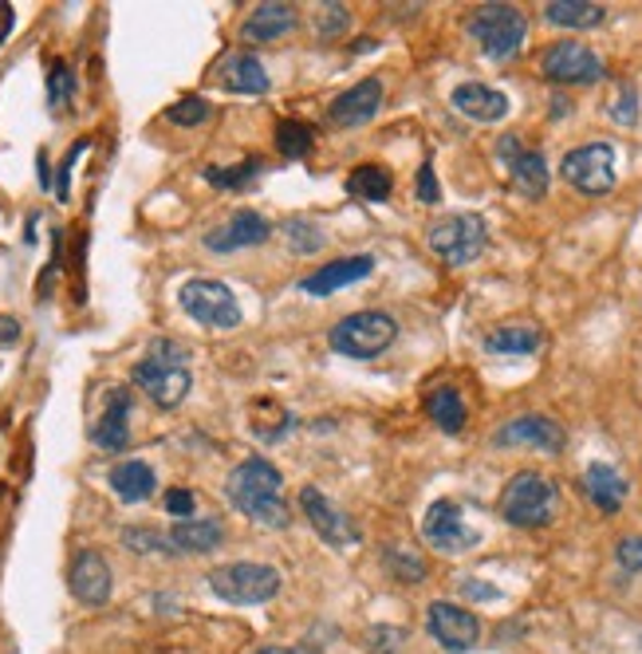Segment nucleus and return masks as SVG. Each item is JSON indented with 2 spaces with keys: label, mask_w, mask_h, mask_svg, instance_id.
Returning <instances> with one entry per match:
<instances>
[{
  "label": "nucleus",
  "mask_w": 642,
  "mask_h": 654,
  "mask_svg": "<svg viewBox=\"0 0 642 654\" xmlns=\"http://www.w3.org/2000/svg\"><path fill=\"white\" fill-rule=\"evenodd\" d=\"M319 35H324V40H335V35H344L347 28H351V12L344 9V4H332V0H327V4H319Z\"/></svg>",
  "instance_id": "4c0bfd02"
},
{
  "label": "nucleus",
  "mask_w": 642,
  "mask_h": 654,
  "mask_svg": "<svg viewBox=\"0 0 642 654\" xmlns=\"http://www.w3.org/2000/svg\"><path fill=\"white\" fill-rule=\"evenodd\" d=\"M426 631L446 654H466L481 643V620L469 607L449 600H434L426 607Z\"/></svg>",
  "instance_id": "9d476101"
},
{
  "label": "nucleus",
  "mask_w": 642,
  "mask_h": 654,
  "mask_svg": "<svg viewBox=\"0 0 642 654\" xmlns=\"http://www.w3.org/2000/svg\"><path fill=\"white\" fill-rule=\"evenodd\" d=\"M461 592H466V595H477V600H497V587L473 584V580H466V584H461Z\"/></svg>",
  "instance_id": "de8ad7c7"
},
{
  "label": "nucleus",
  "mask_w": 642,
  "mask_h": 654,
  "mask_svg": "<svg viewBox=\"0 0 642 654\" xmlns=\"http://www.w3.org/2000/svg\"><path fill=\"white\" fill-rule=\"evenodd\" d=\"M544 17L548 24L556 28H568V32H588V28L603 24V4H591V0H552L544 4Z\"/></svg>",
  "instance_id": "bb28decb"
},
{
  "label": "nucleus",
  "mask_w": 642,
  "mask_h": 654,
  "mask_svg": "<svg viewBox=\"0 0 642 654\" xmlns=\"http://www.w3.org/2000/svg\"><path fill=\"white\" fill-rule=\"evenodd\" d=\"M383 568H387L395 580H402V584H422L426 580V560L414 556V552H402V549L383 552Z\"/></svg>",
  "instance_id": "72a5a7b5"
},
{
  "label": "nucleus",
  "mask_w": 642,
  "mask_h": 654,
  "mask_svg": "<svg viewBox=\"0 0 642 654\" xmlns=\"http://www.w3.org/2000/svg\"><path fill=\"white\" fill-rule=\"evenodd\" d=\"M375 273V257L370 253H355V257H339V260H327L324 268H316L312 276L299 280V288L308 296H332L347 284H359Z\"/></svg>",
  "instance_id": "6ab92c4d"
},
{
  "label": "nucleus",
  "mask_w": 642,
  "mask_h": 654,
  "mask_svg": "<svg viewBox=\"0 0 642 654\" xmlns=\"http://www.w3.org/2000/svg\"><path fill=\"white\" fill-rule=\"evenodd\" d=\"M347 194L359 197V202H390V194H395V177H390V170L375 166V162H367V166H355L351 174H347Z\"/></svg>",
  "instance_id": "c85d7f7f"
},
{
  "label": "nucleus",
  "mask_w": 642,
  "mask_h": 654,
  "mask_svg": "<svg viewBox=\"0 0 642 654\" xmlns=\"http://www.w3.org/2000/svg\"><path fill=\"white\" fill-rule=\"evenodd\" d=\"M402 643H406V631L387 627V623H383V627H370V635H367V646L375 654H390V651H398Z\"/></svg>",
  "instance_id": "79ce46f5"
},
{
  "label": "nucleus",
  "mask_w": 642,
  "mask_h": 654,
  "mask_svg": "<svg viewBox=\"0 0 642 654\" xmlns=\"http://www.w3.org/2000/svg\"><path fill=\"white\" fill-rule=\"evenodd\" d=\"M497 509H501V517L512 529H544L560 513V486L548 473L520 469V473L509 478V486L501 489Z\"/></svg>",
  "instance_id": "7ed1b4c3"
},
{
  "label": "nucleus",
  "mask_w": 642,
  "mask_h": 654,
  "mask_svg": "<svg viewBox=\"0 0 642 654\" xmlns=\"http://www.w3.org/2000/svg\"><path fill=\"white\" fill-rule=\"evenodd\" d=\"M68 587H71V595L80 603H88V607H103V603L111 600V587H115V575H111V564H106L103 552H95V549L75 552L71 572H68Z\"/></svg>",
  "instance_id": "dca6fc26"
},
{
  "label": "nucleus",
  "mask_w": 642,
  "mask_h": 654,
  "mask_svg": "<svg viewBox=\"0 0 642 654\" xmlns=\"http://www.w3.org/2000/svg\"><path fill=\"white\" fill-rule=\"evenodd\" d=\"M225 497L241 517L261 529H288L292 509L284 501V473L268 458H245L225 481Z\"/></svg>",
  "instance_id": "f257e3e1"
},
{
  "label": "nucleus",
  "mask_w": 642,
  "mask_h": 654,
  "mask_svg": "<svg viewBox=\"0 0 642 654\" xmlns=\"http://www.w3.org/2000/svg\"><path fill=\"white\" fill-rule=\"evenodd\" d=\"M398 339V319L387 311H355V316L339 319L332 327V351L347 355V359H375Z\"/></svg>",
  "instance_id": "423d86ee"
},
{
  "label": "nucleus",
  "mask_w": 642,
  "mask_h": 654,
  "mask_svg": "<svg viewBox=\"0 0 642 654\" xmlns=\"http://www.w3.org/2000/svg\"><path fill=\"white\" fill-rule=\"evenodd\" d=\"M299 509L308 517V524L316 529V537L324 540L327 549H355L359 544V524L316 486L299 489Z\"/></svg>",
  "instance_id": "9b49d317"
},
{
  "label": "nucleus",
  "mask_w": 642,
  "mask_h": 654,
  "mask_svg": "<svg viewBox=\"0 0 642 654\" xmlns=\"http://www.w3.org/2000/svg\"><path fill=\"white\" fill-rule=\"evenodd\" d=\"M273 237V225L264 222L256 210H237L225 225H217L213 233H205V248L210 253H237V248L264 245Z\"/></svg>",
  "instance_id": "a211bd4d"
},
{
  "label": "nucleus",
  "mask_w": 642,
  "mask_h": 654,
  "mask_svg": "<svg viewBox=\"0 0 642 654\" xmlns=\"http://www.w3.org/2000/svg\"><path fill=\"white\" fill-rule=\"evenodd\" d=\"M17 339H20V319L0 316V344H17Z\"/></svg>",
  "instance_id": "49530a36"
},
{
  "label": "nucleus",
  "mask_w": 642,
  "mask_h": 654,
  "mask_svg": "<svg viewBox=\"0 0 642 654\" xmlns=\"http://www.w3.org/2000/svg\"><path fill=\"white\" fill-rule=\"evenodd\" d=\"M134 387L154 402L159 410H174L185 402L194 379H190V351L174 339H154L150 351L134 362Z\"/></svg>",
  "instance_id": "f03ea898"
},
{
  "label": "nucleus",
  "mask_w": 642,
  "mask_h": 654,
  "mask_svg": "<svg viewBox=\"0 0 642 654\" xmlns=\"http://www.w3.org/2000/svg\"><path fill=\"white\" fill-rule=\"evenodd\" d=\"M312 146H316V134H312L308 123H296V119H284L281 126H276V151L284 154V159L299 162L308 159Z\"/></svg>",
  "instance_id": "7c9ffc66"
},
{
  "label": "nucleus",
  "mask_w": 642,
  "mask_h": 654,
  "mask_svg": "<svg viewBox=\"0 0 642 654\" xmlns=\"http://www.w3.org/2000/svg\"><path fill=\"white\" fill-rule=\"evenodd\" d=\"M91 442H95L103 453L131 450V390H126V387L111 390L103 418L91 426Z\"/></svg>",
  "instance_id": "aec40b11"
},
{
  "label": "nucleus",
  "mask_w": 642,
  "mask_h": 654,
  "mask_svg": "<svg viewBox=\"0 0 642 654\" xmlns=\"http://www.w3.org/2000/svg\"><path fill=\"white\" fill-rule=\"evenodd\" d=\"M88 146H91V139H80V142H71V151L63 154V162H60V177H55V197L60 202H68L71 197V170H75V162L88 154Z\"/></svg>",
  "instance_id": "58836bf2"
},
{
  "label": "nucleus",
  "mask_w": 642,
  "mask_h": 654,
  "mask_svg": "<svg viewBox=\"0 0 642 654\" xmlns=\"http://www.w3.org/2000/svg\"><path fill=\"white\" fill-rule=\"evenodd\" d=\"M221 83L230 91H237V95H264V91L273 88V83H268V71H264V63L256 60L253 52L230 55L225 68H221Z\"/></svg>",
  "instance_id": "a878e982"
},
{
  "label": "nucleus",
  "mask_w": 642,
  "mask_h": 654,
  "mask_svg": "<svg viewBox=\"0 0 642 654\" xmlns=\"http://www.w3.org/2000/svg\"><path fill=\"white\" fill-rule=\"evenodd\" d=\"M253 654H319V646L316 643H296V646H256Z\"/></svg>",
  "instance_id": "a18cd8bd"
},
{
  "label": "nucleus",
  "mask_w": 642,
  "mask_h": 654,
  "mask_svg": "<svg viewBox=\"0 0 642 654\" xmlns=\"http://www.w3.org/2000/svg\"><path fill=\"white\" fill-rule=\"evenodd\" d=\"M540 344H544V336L532 324H509L485 336V351L489 355H532L540 351Z\"/></svg>",
  "instance_id": "cd10ccee"
},
{
  "label": "nucleus",
  "mask_w": 642,
  "mask_h": 654,
  "mask_svg": "<svg viewBox=\"0 0 642 654\" xmlns=\"http://www.w3.org/2000/svg\"><path fill=\"white\" fill-rule=\"evenodd\" d=\"M177 304L190 319H197L202 327H217V331H233L241 327V304L233 296V288L225 280H213V276H194L177 288Z\"/></svg>",
  "instance_id": "0eeeda50"
},
{
  "label": "nucleus",
  "mask_w": 642,
  "mask_h": 654,
  "mask_svg": "<svg viewBox=\"0 0 642 654\" xmlns=\"http://www.w3.org/2000/svg\"><path fill=\"white\" fill-rule=\"evenodd\" d=\"M449 103L458 106L466 119H473V123H501L509 115V95L489 88V83H461V88H454Z\"/></svg>",
  "instance_id": "5701e85b"
},
{
  "label": "nucleus",
  "mask_w": 642,
  "mask_h": 654,
  "mask_svg": "<svg viewBox=\"0 0 642 654\" xmlns=\"http://www.w3.org/2000/svg\"><path fill=\"white\" fill-rule=\"evenodd\" d=\"M170 544L174 552H190V556H202V552H217L225 544V524L217 517H194V521H177L170 529Z\"/></svg>",
  "instance_id": "b1692460"
},
{
  "label": "nucleus",
  "mask_w": 642,
  "mask_h": 654,
  "mask_svg": "<svg viewBox=\"0 0 642 654\" xmlns=\"http://www.w3.org/2000/svg\"><path fill=\"white\" fill-rule=\"evenodd\" d=\"M422 540L441 556H461V552H473L481 544L473 529L461 517V504L454 501H434L422 517Z\"/></svg>",
  "instance_id": "f8f14e48"
},
{
  "label": "nucleus",
  "mask_w": 642,
  "mask_h": 654,
  "mask_svg": "<svg viewBox=\"0 0 642 654\" xmlns=\"http://www.w3.org/2000/svg\"><path fill=\"white\" fill-rule=\"evenodd\" d=\"M611 119L623 126H634L639 123V99H634V88L631 83H623L615 95V103H611Z\"/></svg>",
  "instance_id": "a19ab883"
},
{
  "label": "nucleus",
  "mask_w": 642,
  "mask_h": 654,
  "mask_svg": "<svg viewBox=\"0 0 642 654\" xmlns=\"http://www.w3.org/2000/svg\"><path fill=\"white\" fill-rule=\"evenodd\" d=\"M485 245H489V225H485L481 213H454L430 229V248L449 268L473 265L485 253Z\"/></svg>",
  "instance_id": "1a4fd4ad"
},
{
  "label": "nucleus",
  "mask_w": 642,
  "mask_h": 654,
  "mask_svg": "<svg viewBox=\"0 0 642 654\" xmlns=\"http://www.w3.org/2000/svg\"><path fill=\"white\" fill-rule=\"evenodd\" d=\"M48 182H52V177H48V154H40V186L48 190Z\"/></svg>",
  "instance_id": "09e8293b"
},
{
  "label": "nucleus",
  "mask_w": 642,
  "mask_h": 654,
  "mask_svg": "<svg viewBox=\"0 0 642 654\" xmlns=\"http://www.w3.org/2000/svg\"><path fill=\"white\" fill-rule=\"evenodd\" d=\"M583 493H588V501L595 504L599 513H619L626 493H631V481L615 466H608V461H591L583 469Z\"/></svg>",
  "instance_id": "4be33fe9"
},
{
  "label": "nucleus",
  "mask_w": 642,
  "mask_h": 654,
  "mask_svg": "<svg viewBox=\"0 0 642 654\" xmlns=\"http://www.w3.org/2000/svg\"><path fill=\"white\" fill-rule=\"evenodd\" d=\"M162 504H166V513L174 517V521H194L197 501H194V493H190V489H170Z\"/></svg>",
  "instance_id": "c03bdc74"
},
{
  "label": "nucleus",
  "mask_w": 642,
  "mask_h": 654,
  "mask_svg": "<svg viewBox=\"0 0 642 654\" xmlns=\"http://www.w3.org/2000/svg\"><path fill=\"white\" fill-rule=\"evenodd\" d=\"M71 99H75V71L55 60L52 71H48V106H52V115H63Z\"/></svg>",
  "instance_id": "473e14b6"
},
{
  "label": "nucleus",
  "mask_w": 642,
  "mask_h": 654,
  "mask_svg": "<svg viewBox=\"0 0 642 654\" xmlns=\"http://www.w3.org/2000/svg\"><path fill=\"white\" fill-rule=\"evenodd\" d=\"M540 71L552 83H599L603 80V60L580 40H556L540 52Z\"/></svg>",
  "instance_id": "ddd939ff"
},
{
  "label": "nucleus",
  "mask_w": 642,
  "mask_h": 654,
  "mask_svg": "<svg viewBox=\"0 0 642 654\" xmlns=\"http://www.w3.org/2000/svg\"><path fill=\"white\" fill-rule=\"evenodd\" d=\"M166 119L174 126H202L205 119H210V103H205L202 95H185V99H177V103L170 106Z\"/></svg>",
  "instance_id": "c9c22d12"
},
{
  "label": "nucleus",
  "mask_w": 642,
  "mask_h": 654,
  "mask_svg": "<svg viewBox=\"0 0 642 654\" xmlns=\"http://www.w3.org/2000/svg\"><path fill=\"white\" fill-rule=\"evenodd\" d=\"M615 560H619V568H623V572L639 575L642 572V537H623V540H619Z\"/></svg>",
  "instance_id": "37998d69"
},
{
  "label": "nucleus",
  "mask_w": 642,
  "mask_h": 654,
  "mask_svg": "<svg viewBox=\"0 0 642 654\" xmlns=\"http://www.w3.org/2000/svg\"><path fill=\"white\" fill-rule=\"evenodd\" d=\"M560 177L572 190H580V194H588V197L611 194L615 182H619L615 146H611V142H583V146H575V151L563 154Z\"/></svg>",
  "instance_id": "6e6552de"
},
{
  "label": "nucleus",
  "mask_w": 642,
  "mask_h": 654,
  "mask_svg": "<svg viewBox=\"0 0 642 654\" xmlns=\"http://www.w3.org/2000/svg\"><path fill=\"white\" fill-rule=\"evenodd\" d=\"M497 450H544V453H560L568 446V433L556 418L548 415H517L512 422H505L493 433Z\"/></svg>",
  "instance_id": "2eb2a0df"
},
{
  "label": "nucleus",
  "mask_w": 642,
  "mask_h": 654,
  "mask_svg": "<svg viewBox=\"0 0 642 654\" xmlns=\"http://www.w3.org/2000/svg\"><path fill=\"white\" fill-rule=\"evenodd\" d=\"M383 106V80H375V75H367V80H359L355 88H347L344 95L332 103V123L339 126V131H359V126H367L370 119L379 115Z\"/></svg>",
  "instance_id": "f3484780"
},
{
  "label": "nucleus",
  "mask_w": 642,
  "mask_h": 654,
  "mask_svg": "<svg viewBox=\"0 0 642 654\" xmlns=\"http://www.w3.org/2000/svg\"><path fill=\"white\" fill-rule=\"evenodd\" d=\"M426 410H430L434 426H438L441 433H461V430H466V422H469L466 402H461V395L454 387L434 390V395L426 398Z\"/></svg>",
  "instance_id": "c756f323"
},
{
  "label": "nucleus",
  "mask_w": 642,
  "mask_h": 654,
  "mask_svg": "<svg viewBox=\"0 0 642 654\" xmlns=\"http://www.w3.org/2000/svg\"><path fill=\"white\" fill-rule=\"evenodd\" d=\"M123 544L131 552H142V556H170V552H174V544H170V532L150 529V524H126Z\"/></svg>",
  "instance_id": "2f4dec72"
},
{
  "label": "nucleus",
  "mask_w": 642,
  "mask_h": 654,
  "mask_svg": "<svg viewBox=\"0 0 642 654\" xmlns=\"http://www.w3.org/2000/svg\"><path fill=\"white\" fill-rule=\"evenodd\" d=\"M466 28L489 60L505 63L524 48L528 17L520 9H512V4H481V9H473V17L466 20Z\"/></svg>",
  "instance_id": "39448f33"
},
{
  "label": "nucleus",
  "mask_w": 642,
  "mask_h": 654,
  "mask_svg": "<svg viewBox=\"0 0 642 654\" xmlns=\"http://www.w3.org/2000/svg\"><path fill=\"white\" fill-rule=\"evenodd\" d=\"M299 24V12L284 0H268V4H256L253 12L241 24V40L245 44H273V40H284L292 35Z\"/></svg>",
  "instance_id": "412c9836"
},
{
  "label": "nucleus",
  "mask_w": 642,
  "mask_h": 654,
  "mask_svg": "<svg viewBox=\"0 0 642 654\" xmlns=\"http://www.w3.org/2000/svg\"><path fill=\"white\" fill-rule=\"evenodd\" d=\"M497 159H501L505 174H509V186L517 190L528 202H540L548 194V162L540 151H524V142L517 134H505L497 142Z\"/></svg>",
  "instance_id": "4468645a"
},
{
  "label": "nucleus",
  "mask_w": 642,
  "mask_h": 654,
  "mask_svg": "<svg viewBox=\"0 0 642 654\" xmlns=\"http://www.w3.org/2000/svg\"><path fill=\"white\" fill-rule=\"evenodd\" d=\"M106 486L115 489L126 504H139V501H150V497H154L159 478H154V469H150L146 461L131 458V461H119V466L106 473Z\"/></svg>",
  "instance_id": "393cba45"
},
{
  "label": "nucleus",
  "mask_w": 642,
  "mask_h": 654,
  "mask_svg": "<svg viewBox=\"0 0 642 654\" xmlns=\"http://www.w3.org/2000/svg\"><path fill=\"white\" fill-rule=\"evenodd\" d=\"M256 174H261V159H245L241 166H233V170L210 166V170H205V182H210V186H217V190H245Z\"/></svg>",
  "instance_id": "f704fd0d"
},
{
  "label": "nucleus",
  "mask_w": 642,
  "mask_h": 654,
  "mask_svg": "<svg viewBox=\"0 0 642 654\" xmlns=\"http://www.w3.org/2000/svg\"><path fill=\"white\" fill-rule=\"evenodd\" d=\"M284 233H288L292 253H304V257H312V253H319V248H324V233H319L312 222H288V225H284Z\"/></svg>",
  "instance_id": "e433bc0d"
},
{
  "label": "nucleus",
  "mask_w": 642,
  "mask_h": 654,
  "mask_svg": "<svg viewBox=\"0 0 642 654\" xmlns=\"http://www.w3.org/2000/svg\"><path fill=\"white\" fill-rule=\"evenodd\" d=\"M210 592L221 603H233V607H261V603H273L281 595V572L273 564H253V560H237V564H221L210 572Z\"/></svg>",
  "instance_id": "20e7f679"
},
{
  "label": "nucleus",
  "mask_w": 642,
  "mask_h": 654,
  "mask_svg": "<svg viewBox=\"0 0 642 654\" xmlns=\"http://www.w3.org/2000/svg\"><path fill=\"white\" fill-rule=\"evenodd\" d=\"M414 197L422 205H438L441 202V186H438V174H434L430 162L418 166V177H414Z\"/></svg>",
  "instance_id": "ea45409f"
}]
</instances>
